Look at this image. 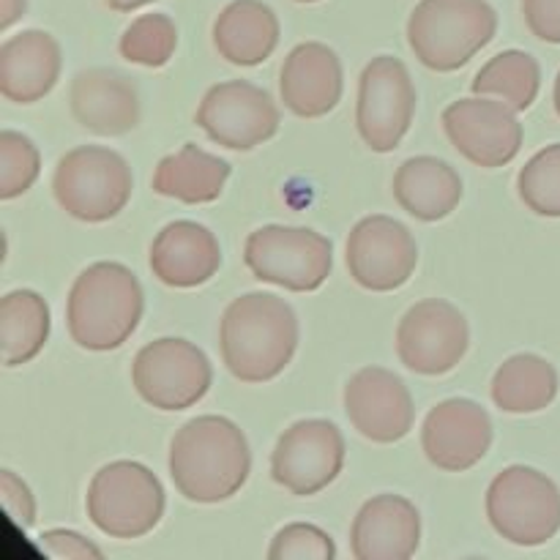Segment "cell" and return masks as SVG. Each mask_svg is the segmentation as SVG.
<instances>
[{
    "label": "cell",
    "mask_w": 560,
    "mask_h": 560,
    "mask_svg": "<svg viewBox=\"0 0 560 560\" xmlns=\"http://www.w3.org/2000/svg\"><path fill=\"white\" fill-rule=\"evenodd\" d=\"M252 474L249 441L224 416H197L170 443V476L186 501L222 503L238 495Z\"/></svg>",
    "instance_id": "1"
},
{
    "label": "cell",
    "mask_w": 560,
    "mask_h": 560,
    "mask_svg": "<svg viewBox=\"0 0 560 560\" xmlns=\"http://www.w3.org/2000/svg\"><path fill=\"white\" fill-rule=\"evenodd\" d=\"M299 348L293 306L271 293H246L224 310L219 350L241 383H268L284 372Z\"/></svg>",
    "instance_id": "2"
},
{
    "label": "cell",
    "mask_w": 560,
    "mask_h": 560,
    "mask_svg": "<svg viewBox=\"0 0 560 560\" xmlns=\"http://www.w3.org/2000/svg\"><path fill=\"white\" fill-rule=\"evenodd\" d=\"M145 310L140 279L120 262H93L71 284L69 334L82 350L109 353L129 342Z\"/></svg>",
    "instance_id": "3"
},
{
    "label": "cell",
    "mask_w": 560,
    "mask_h": 560,
    "mask_svg": "<svg viewBox=\"0 0 560 560\" xmlns=\"http://www.w3.org/2000/svg\"><path fill=\"white\" fill-rule=\"evenodd\" d=\"M498 33V14L487 0H421L408 20V44L432 71H457Z\"/></svg>",
    "instance_id": "4"
},
{
    "label": "cell",
    "mask_w": 560,
    "mask_h": 560,
    "mask_svg": "<svg viewBox=\"0 0 560 560\" xmlns=\"http://www.w3.org/2000/svg\"><path fill=\"white\" fill-rule=\"evenodd\" d=\"M135 178L118 151L80 145L60 156L52 175V195L69 217L98 224L118 217L131 200Z\"/></svg>",
    "instance_id": "5"
},
{
    "label": "cell",
    "mask_w": 560,
    "mask_h": 560,
    "mask_svg": "<svg viewBox=\"0 0 560 560\" xmlns=\"http://www.w3.org/2000/svg\"><path fill=\"white\" fill-rule=\"evenodd\" d=\"M85 509L109 539H140L164 517V487L151 468L131 459L109 463L93 476Z\"/></svg>",
    "instance_id": "6"
},
{
    "label": "cell",
    "mask_w": 560,
    "mask_h": 560,
    "mask_svg": "<svg viewBox=\"0 0 560 560\" xmlns=\"http://www.w3.org/2000/svg\"><path fill=\"white\" fill-rule=\"evenodd\" d=\"M487 517L498 536L517 547H541L560 530V490L528 465H512L487 490Z\"/></svg>",
    "instance_id": "7"
},
{
    "label": "cell",
    "mask_w": 560,
    "mask_h": 560,
    "mask_svg": "<svg viewBox=\"0 0 560 560\" xmlns=\"http://www.w3.org/2000/svg\"><path fill=\"white\" fill-rule=\"evenodd\" d=\"M244 260L260 282L290 293H312L331 277L334 244L317 230L266 224L246 238Z\"/></svg>",
    "instance_id": "8"
},
{
    "label": "cell",
    "mask_w": 560,
    "mask_h": 560,
    "mask_svg": "<svg viewBox=\"0 0 560 560\" xmlns=\"http://www.w3.org/2000/svg\"><path fill=\"white\" fill-rule=\"evenodd\" d=\"M131 383L142 402L156 410H186L200 402L213 383L208 355L178 337L148 342L131 364Z\"/></svg>",
    "instance_id": "9"
},
{
    "label": "cell",
    "mask_w": 560,
    "mask_h": 560,
    "mask_svg": "<svg viewBox=\"0 0 560 560\" xmlns=\"http://www.w3.org/2000/svg\"><path fill=\"white\" fill-rule=\"evenodd\" d=\"M416 115V85L408 66L394 55H377L359 80L355 126L366 148L392 153L408 135Z\"/></svg>",
    "instance_id": "10"
},
{
    "label": "cell",
    "mask_w": 560,
    "mask_h": 560,
    "mask_svg": "<svg viewBox=\"0 0 560 560\" xmlns=\"http://www.w3.org/2000/svg\"><path fill=\"white\" fill-rule=\"evenodd\" d=\"M282 115L271 93L246 80L219 82L208 88L197 109V126L217 145L252 151L279 131Z\"/></svg>",
    "instance_id": "11"
},
{
    "label": "cell",
    "mask_w": 560,
    "mask_h": 560,
    "mask_svg": "<svg viewBox=\"0 0 560 560\" xmlns=\"http://www.w3.org/2000/svg\"><path fill=\"white\" fill-rule=\"evenodd\" d=\"M468 345V320L457 306L443 299L419 301L399 320V361L416 375H446L465 359Z\"/></svg>",
    "instance_id": "12"
},
{
    "label": "cell",
    "mask_w": 560,
    "mask_h": 560,
    "mask_svg": "<svg viewBox=\"0 0 560 560\" xmlns=\"http://www.w3.org/2000/svg\"><path fill=\"white\" fill-rule=\"evenodd\" d=\"M345 468V438L326 419L295 421L277 441L271 476L279 487L299 498L317 495L337 481Z\"/></svg>",
    "instance_id": "13"
},
{
    "label": "cell",
    "mask_w": 560,
    "mask_h": 560,
    "mask_svg": "<svg viewBox=\"0 0 560 560\" xmlns=\"http://www.w3.org/2000/svg\"><path fill=\"white\" fill-rule=\"evenodd\" d=\"M348 271L359 288L372 293H394L405 288L419 266L413 233L392 217H366L350 230Z\"/></svg>",
    "instance_id": "14"
},
{
    "label": "cell",
    "mask_w": 560,
    "mask_h": 560,
    "mask_svg": "<svg viewBox=\"0 0 560 560\" xmlns=\"http://www.w3.org/2000/svg\"><path fill=\"white\" fill-rule=\"evenodd\" d=\"M443 129L448 142L468 162L495 170L514 162L523 148V124L517 109L501 98H487L476 93L474 98H459L443 109Z\"/></svg>",
    "instance_id": "15"
},
{
    "label": "cell",
    "mask_w": 560,
    "mask_h": 560,
    "mask_svg": "<svg viewBox=\"0 0 560 560\" xmlns=\"http://www.w3.org/2000/svg\"><path fill=\"white\" fill-rule=\"evenodd\" d=\"M345 413L372 443H397L413 430L416 408L408 386L383 366H364L345 386Z\"/></svg>",
    "instance_id": "16"
},
{
    "label": "cell",
    "mask_w": 560,
    "mask_h": 560,
    "mask_svg": "<svg viewBox=\"0 0 560 560\" xmlns=\"http://www.w3.org/2000/svg\"><path fill=\"white\" fill-rule=\"evenodd\" d=\"M492 446V419L474 399H446L427 413L421 448L435 468L463 474L479 465Z\"/></svg>",
    "instance_id": "17"
},
{
    "label": "cell",
    "mask_w": 560,
    "mask_h": 560,
    "mask_svg": "<svg viewBox=\"0 0 560 560\" xmlns=\"http://www.w3.org/2000/svg\"><path fill=\"white\" fill-rule=\"evenodd\" d=\"M69 102L77 124L98 137L129 135L140 124L137 85L115 69H82L71 80Z\"/></svg>",
    "instance_id": "18"
},
{
    "label": "cell",
    "mask_w": 560,
    "mask_h": 560,
    "mask_svg": "<svg viewBox=\"0 0 560 560\" xmlns=\"http://www.w3.org/2000/svg\"><path fill=\"white\" fill-rule=\"evenodd\" d=\"M342 60L328 44H299L284 58L279 74V93L284 107L299 118H323L342 102Z\"/></svg>",
    "instance_id": "19"
},
{
    "label": "cell",
    "mask_w": 560,
    "mask_h": 560,
    "mask_svg": "<svg viewBox=\"0 0 560 560\" xmlns=\"http://www.w3.org/2000/svg\"><path fill=\"white\" fill-rule=\"evenodd\" d=\"M419 545L421 514L402 495H375L359 509L350 528L355 560H408Z\"/></svg>",
    "instance_id": "20"
},
{
    "label": "cell",
    "mask_w": 560,
    "mask_h": 560,
    "mask_svg": "<svg viewBox=\"0 0 560 560\" xmlns=\"http://www.w3.org/2000/svg\"><path fill=\"white\" fill-rule=\"evenodd\" d=\"M222 268L219 241L206 224L178 219L162 228L151 244V271L167 288L189 290L211 282Z\"/></svg>",
    "instance_id": "21"
},
{
    "label": "cell",
    "mask_w": 560,
    "mask_h": 560,
    "mask_svg": "<svg viewBox=\"0 0 560 560\" xmlns=\"http://www.w3.org/2000/svg\"><path fill=\"white\" fill-rule=\"evenodd\" d=\"M63 55L47 31H22L0 47V93L14 104L42 102L60 80Z\"/></svg>",
    "instance_id": "22"
},
{
    "label": "cell",
    "mask_w": 560,
    "mask_h": 560,
    "mask_svg": "<svg viewBox=\"0 0 560 560\" xmlns=\"http://www.w3.org/2000/svg\"><path fill=\"white\" fill-rule=\"evenodd\" d=\"M463 178L448 162L435 156H413L394 175V197L419 222H441L457 211L463 200Z\"/></svg>",
    "instance_id": "23"
},
{
    "label": "cell",
    "mask_w": 560,
    "mask_h": 560,
    "mask_svg": "<svg viewBox=\"0 0 560 560\" xmlns=\"http://www.w3.org/2000/svg\"><path fill=\"white\" fill-rule=\"evenodd\" d=\"M213 44L233 66H260L279 44V20L262 0H233L213 22Z\"/></svg>",
    "instance_id": "24"
},
{
    "label": "cell",
    "mask_w": 560,
    "mask_h": 560,
    "mask_svg": "<svg viewBox=\"0 0 560 560\" xmlns=\"http://www.w3.org/2000/svg\"><path fill=\"white\" fill-rule=\"evenodd\" d=\"M230 178V164L213 153L186 142L178 153H170L156 164L153 191L186 206H206L219 200Z\"/></svg>",
    "instance_id": "25"
},
{
    "label": "cell",
    "mask_w": 560,
    "mask_h": 560,
    "mask_svg": "<svg viewBox=\"0 0 560 560\" xmlns=\"http://www.w3.org/2000/svg\"><path fill=\"white\" fill-rule=\"evenodd\" d=\"M558 372L550 361L536 353H517L498 366L492 377V402L503 413H539L558 397Z\"/></svg>",
    "instance_id": "26"
},
{
    "label": "cell",
    "mask_w": 560,
    "mask_h": 560,
    "mask_svg": "<svg viewBox=\"0 0 560 560\" xmlns=\"http://www.w3.org/2000/svg\"><path fill=\"white\" fill-rule=\"evenodd\" d=\"M49 306L36 290H11L0 301V339L9 370L27 364L49 339Z\"/></svg>",
    "instance_id": "27"
},
{
    "label": "cell",
    "mask_w": 560,
    "mask_h": 560,
    "mask_svg": "<svg viewBox=\"0 0 560 560\" xmlns=\"http://www.w3.org/2000/svg\"><path fill=\"white\" fill-rule=\"evenodd\" d=\"M541 88V66L534 55L523 49H506L495 55L490 63L479 69L474 77V93L479 96H495L514 107L517 113L528 109L536 102Z\"/></svg>",
    "instance_id": "28"
},
{
    "label": "cell",
    "mask_w": 560,
    "mask_h": 560,
    "mask_svg": "<svg viewBox=\"0 0 560 560\" xmlns=\"http://www.w3.org/2000/svg\"><path fill=\"white\" fill-rule=\"evenodd\" d=\"M178 47V27L167 14H142L120 36V58L145 69H162Z\"/></svg>",
    "instance_id": "29"
},
{
    "label": "cell",
    "mask_w": 560,
    "mask_h": 560,
    "mask_svg": "<svg viewBox=\"0 0 560 560\" xmlns=\"http://www.w3.org/2000/svg\"><path fill=\"white\" fill-rule=\"evenodd\" d=\"M520 200L534 213L560 219V142L547 145L520 170Z\"/></svg>",
    "instance_id": "30"
},
{
    "label": "cell",
    "mask_w": 560,
    "mask_h": 560,
    "mask_svg": "<svg viewBox=\"0 0 560 560\" xmlns=\"http://www.w3.org/2000/svg\"><path fill=\"white\" fill-rule=\"evenodd\" d=\"M42 153L22 131H0V200H14L36 184Z\"/></svg>",
    "instance_id": "31"
},
{
    "label": "cell",
    "mask_w": 560,
    "mask_h": 560,
    "mask_svg": "<svg viewBox=\"0 0 560 560\" xmlns=\"http://www.w3.org/2000/svg\"><path fill=\"white\" fill-rule=\"evenodd\" d=\"M271 560H334L337 545L323 528L310 523H290L273 536Z\"/></svg>",
    "instance_id": "32"
},
{
    "label": "cell",
    "mask_w": 560,
    "mask_h": 560,
    "mask_svg": "<svg viewBox=\"0 0 560 560\" xmlns=\"http://www.w3.org/2000/svg\"><path fill=\"white\" fill-rule=\"evenodd\" d=\"M0 501H3L5 514L16 528L27 530L36 523V501H33L31 487L9 468L0 470Z\"/></svg>",
    "instance_id": "33"
},
{
    "label": "cell",
    "mask_w": 560,
    "mask_h": 560,
    "mask_svg": "<svg viewBox=\"0 0 560 560\" xmlns=\"http://www.w3.org/2000/svg\"><path fill=\"white\" fill-rule=\"evenodd\" d=\"M36 545L44 556L55 560H102L104 558V552L98 550L93 541H88L85 536L66 528L44 530V534L38 536Z\"/></svg>",
    "instance_id": "34"
},
{
    "label": "cell",
    "mask_w": 560,
    "mask_h": 560,
    "mask_svg": "<svg viewBox=\"0 0 560 560\" xmlns=\"http://www.w3.org/2000/svg\"><path fill=\"white\" fill-rule=\"evenodd\" d=\"M530 33L547 44H560V0H523Z\"/></svg>",
    "instance_id": "35"
},
{
    "label": "cell",
    "mask_w": 560,
    "mask_h": 560,
    "mask_svg": "<svg viewBox=\"0 0 560 560\" xmlns=\"http://www.w3.org/2000/svg\"><path fill=\"white\" fill-rule=\"evenodd\" d=\"M27 0H0V31H9L16 20L25 16Z\"/></svg>",
    "instance_id": "36"
},
{
    "label": "cell",
    "mask_w": 560,
    "mask_h": 560,
    "mask_svg": "<svg viewBox=\"0 0 560 560\" xmlns=\"http://www.w3.org/2000/svg\"><path fill=\"white\" fill-rule=\"evenodd\" d=\"M104 3H107L113 11H120V14H126V11H137V9H142V5H148V3H156V0H104Z\"/></svg>",
    "instance_id": "37"
},
{
    "label": "cell",
    "mask_w": 560,
    "mask_h": 560,
    "mask_svg": "<svg viewBox=\"0 0 560 560\" xmlns=\"http://www.w3.org/2000/svg\"><path fill=\"white\" fill-rule=\"evenodd\" d=\"M552 98H556V113L560 118V71H558V80H556V93H552Z\"/></svg>",
    "instance_id": "38"
},
{
    "label": "cell",
    "mask_w": 560,
    "mask_h": 560,
    "mask_svg": "<svg viewBox=\"0 0 560 560\" xmlns=\"http://www.w3.org/2000/svg\"><path fill=\"white\" fill-rule=\"evenodd\" d=\"M295 3H317V0H295Z\"/></svg>",
    "instance_id": "39"
}]
</instances>
